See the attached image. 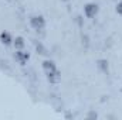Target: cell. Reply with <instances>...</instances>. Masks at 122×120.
Returning <instances> with one entry per match:
<instances>
[{
  "label": "cell",
  "mask_w": 122,
  "mask_h": 120,
  "mask_svg": "<svg viewBox=\"0 0 122 120\" xmlns=\"http://www.w3.org/2000/svg\"><path fill=\"white\" fill-rule=\"evenodd\" d=\"M43 68H44L50 82L57 83L60 81V72H58V69H57V66H56V64L53 61H44L43 62Z\"/></svg>",
  "instance_id": "1"
},
{
  "label": "cell",
  "mask_w": 122,
  "mask_h": 120,
  "mask_svg": "<svg viewBox=\"0 0 122 120\" xmlns=\"http://www.w3.org/2000/svg\"><path fill=\"white\" fill-rule=\"evenodd\" d=\"M30 24L34 30L38 31V30H43V28L46 27V20H44L41 16H34V17L30 18Z\"/></svg>",
  "instance_id": "2"
},
{
  "label": "cell",
  "mask_w": 122,
  "mask_h": 120,
  "mask_svg": "<svg viewBox=\"0 0 122 120\" xmlns=\"http://www.w3.org/2000/svg\"><path fill=\"white\" fill-rule=\"evenodd\" d=\"M84 13H85V16H87L88 18L95 17L97 13H98V4H95V3H88V4L84 7Z\"/></svg>",
  "instance_id": "3"
},
{
  "label": "cell",
  "mask_w": 122,
  "mask_h": 120,
  "mask_svg": "<svg viewBox=\"0 0 122 120\" xmlns=\"http://www.w3.org/2000/svg\"><path fill=\"white\" fill-rule=\"evenodd\" d=\"M29 58H30V57H29V54H27V52H23L21 50H19V51L16 52V60L19 61L21 65H24V64L29 61Z\"/></svg>",
  "instance_id": "4"
},
{
  "label": "cell",
  "mask_w": 122,
  "mask_h": 120,
  "mask_svg": "<svg viewBox=\"0 0 122 120\" xmlns=\"http://www.w3.org/2000/svg\"><path fill=\"white\" fill-rule=\"evenodd\" d=\"M0 40H1V42L6 44V45H10V44L13 42V38H11V35H10L9 32H1Z\"/></svg>",
  "instance_id": "5"
},
{
  "label": "cell",
  "mask_w": 122,
  "mask_h": 120,
  "mask_svg": "<svg viewBox=\"0 0 122 120\" xmlns=\"http://www.w3.org/2000/svg\"><path fill=\"white\" fill-rule=\"evenodd\" d=\"M13 44H14V47H16L17 50H21V48L24 47V41H23L21 37H16V40H13Z\"/></svg>",
  "instance_id": "6"
},
{
  "label": "cell",
  "mask_w": 122,
  "mask_h": 120,
  "mask_svg": "<svg viewBox=\"0 0 122 120\" xmlns=\"http://www.w3.org/2000/svg\"><path fill=\"white\" fill-rule=\"evenodd\" d=\"M117 13H118V14H122V0L117 4Z\"/></svg>",
  "instance_id": "7"
}]
</instances>
